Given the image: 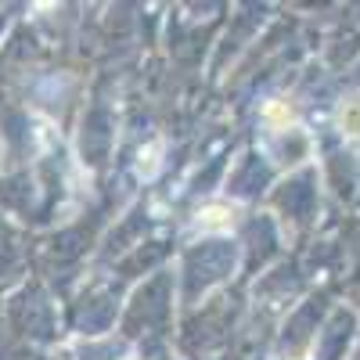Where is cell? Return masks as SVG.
<instances>
[{
  "label": "cell",
  "mask_w": 360,
  "mask_h": 360,
  "mask_svg": "<svg viewBox=\"0 0 360 360\" xmlns=\"http://www.w3.org/2000/svg\"><path fill=\"white\" fill-rule=\"evenodd\" d=\"M198 224L205 231H227L234 224V209L231 205H205L202 213H198Z\"/></svg>",
  "instance_id": "obj_1"
},
{
  "label": "cell",
  "mask_w": 360,
  "mask_h": 360,
  "mask_svg": "<svg viewBox=\"0 0 360 360\" xmlns=\"http://www.w3.org/2000/svg\"><path fill=\"white\" fill-rule=\"evenodd\" d=\"M339 127H342V134H360V98H346L342 105H339Z\"/></svg>",
  "instance_id": "obj_2"
},
{
  "label": "cell",
  "mask_w": 360,
  "mask_h": 360,
  "mask_svg": "<svg viewBox=\"0 0 360 360\" xmlns=\"http://www.w3.org/2000/svg\"><path fill=\"white\" fill-rule=\"evenodd\" d=\"M263 115H266V123L274 127V130H278V127H288V123H292V108H288V105H281V101H270Z\"/></svg>",
  "instance_id": "obj_3"
}]
</instances>
